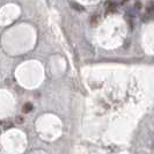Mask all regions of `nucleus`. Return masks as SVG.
<instances>
[{"instance_id": "obj_4", "label": "nucleus", "mask_w": 154, "mask_h": 154, "mask_svg": "<svg viewBox=\"0 0 154 154\" xmlns=\"http://www.w3.org/2000/svg\"><path fill=\"white\" fill-rule=\"evenodd\" d=\"M71 6H72V8H74V10H77V11H79V12H82L85 8L81 6V5H79V4H76V2H72L71 4Z\"/></svg>"}, {"instance_id": "obj_5", "label": "nucleus", "mask_w": 154, "mask_h": 154, "mask_svg": "<svg viewBox=\"0 0 154 154\" xmlns=\"http://www.w3.org/2000/svg\"><path fill=\"white\" fill-rule=\"evenodd\" d=\"M16 123H18V124L23 123V118H22L21 116H18V117H16Z\"/></svg>"}, {"instance_id": "obj_6", "label": "nucleus", "mask_w": 154, "mask_h": 154, "mask_svg": "<svg viewBox=\"0 0 154 154\" xmlns=\"http://www.w3.org/2000/svg\"><path fill=\"white\" fill-rule=\"evenodd\" d=\"M12 126H13V124H12V123H7V124H6V126H5V129H8V128H12Z\"/></svg>"}, {"instance_id": "obj_3", "label": "nucleus", "mask_w": 154, "mask_h": 154, "mask_svg": "<svg viewBox=\"0 0 154 154\" xmlns=\"http://www.w3.org/2000/svg\"><path fill=\"white\" fill-rule=\"evenodd\" d=\"M98 23H99V15L94 14V15L90 18V24H92V26H96Z\"/></svg>"}, {"instance_id": "obj_2", "label": "nucleus", "mask_w": 154, "mask_h": 154, "mask_svg": "<svg viewBox=\"0 0 154 154\" xmlns=\"http://www.w3.org/2000/svg\"><path fill=\"white\" fill-rule=\"evenodd\" d=\"M33 110V104L30 103V102H27V103H24L23 104V107H22V111L24 112V114H28V112H30Z\"/></svg>"}, {"instance_id": "obj_1", "label": "nucleus", "mask_w": 154, "mask_h": 154, "mask_svg": "<svg viewBox=\"0 0 154 154\" xmlns=\"http://www.w3.org/2000/svg\"><path fill=\"white\" fill-rule=\"evenodd\" d=\"M116 4H114V2H111V1H108L107 4H106V10H107V13H114V12H116Z\"/></svg>"}, {"instance_id": "obj_8", "label": "nucleus", "mask_w": 154, "mask_h": 154, "mask_svg": "<svg viewBox=\"0 0 154 154\" xmlns=\"http://www.w3.org/2000/svg\"><path fill=\"white\" fill-rule=\"evenodd\" d=\"M0 124H1V122H0Z\"/></svg>"}, {"instance_id": "obj_7", "label": "nucleus", "mask_w": 154, "mask_h": 154, "mask_svg": "<svg viewBox=\"0 0 154 154\" xmlns=\"http://www.w3.org/2000/svg\"><path fill=\"white\" fill-rule=\"evenodd\" d=\"M0 133H1V130H0Z\"/></svg>"}]
</instances>
